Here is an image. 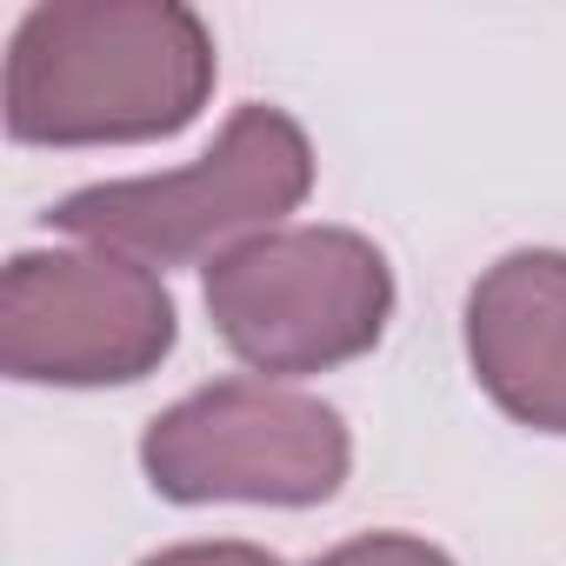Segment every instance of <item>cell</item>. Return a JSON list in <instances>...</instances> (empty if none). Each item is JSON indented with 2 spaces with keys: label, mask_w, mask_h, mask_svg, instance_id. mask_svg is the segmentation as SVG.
I'll use <instances>...</instances> for the list:
<instances>
[{
  "label": "cell",
  "mask_w": 566,
  "mask_h": 566,
  "mask_svg": "<svg viewBox=\"0 0 566 566\" xmlns=\"http://www.w3.org/2000/svg\"><path fill=\"white\" fill-rule=\"evenodd\" d=\"M467 360L480 394L533 433H566V253L513 247L467 294Z\"/></svg>",
  "instance_id": "cell-6"
},
{
  "label": "cell",
  "mask_w": 566,
  "mask_h": 566,
  "mask_svg": "<svg viewBox=\"0 0 566 566\" xmlns=\"http://www.w3.org/2000/svg\"><path fill=\"white\" fill-rule=\"evenodd\" d=\"M140 473L174 506H327L354 473V433L307 387L233 374L147 420Z\"/></svg>",
  "instance_id": "cell-4"
},
{
  "label": "cell",
  "mask_w": 566,
  "mask_h": 566,
  "mask_svg": "<svg viewBox=\"0 0 566 566\" xmlns=\"http://www.w3.org/2000/svg\"><path fill=\"white\" fill-rule=\"evenodd\" d=\"M174 340L160 273L114 247H28L0 273V374L21 387H134Z\"/></svg>",
  "instance_id": "cell-5"
},
{
  "label": "cell",
  "mask_w": 566,
  "mask_h": 566,
  "mask_svg": "<svg viewBox=\"0 0 566 566\" xmlns=\"http://www.w3.org/2000/svg\"><path fill=\"white\" fill-rule=\"evenodd\" d=\"M207 314L266 380L334 374L387 340L394 266L354 227H273L207 260Z\"/></svg>",
  "instance_id": "cell-3"
},
{
  "label": "cell",
  "mask_w": 566,
  "mask_h": 566,
  "mask_svg": "<svg viewBox=\"0 0 566 566\" xmlns=\"http://www.w3.org/2000/svg\"><path fill=\"white\" fill-rule=\"evenodd\" d=\"M314 566H453V553H440L420 533H354V539L327 546Z\"/></svg>",
  "instance_id": "cell-7"
},
{
  "label": "cell",
  "mask_w": 566,
  "mask_h": 566,
  "mask_svg": "<svg viewBox=\"0 0 566 566\" xmlns=\"http://www.w3.org/2000/svg\"><path fill=\"white\" fill-rule=\"evenodd\" d=\"M140 566H287L280 553L253 546V539H187V546H160Z\"/></svg>",
  "instance_id": "cell-8"
},
{
  "label": "cell",
  "mask_w": 566,
  "mask_h": 566,
  "mask_svg": "<svg viewBox=\"0 0 566 566\" xmlns=\"http://www.w3.org/2000/svg\"><path fill=\"white\" fill-rule=\"evenodd\" d=\"M307 193H314L307 127L287 107L247 101L193 167L74 187L67 200L48 207V227L147 266H187V260H220L253 233H273Z\"/></svg>",
  "instance_id": "cell-2"
},
{
  "label": "cell",
  "mask_w": 566,
  "mask_h": 566,
  "mask_svg": "<svg viewBox=\"0 0 566 566\" xmlns=\"http://www.w3.org/2000/svg\"><path fill=\"white\" fill-rule=\"evenodd\" d=\"M220 54L187 0H41L8 41V134L21 147L174 140L213 101Z\"/></svg>",
  "instance_id": "cell-1"
}]
</instances>
